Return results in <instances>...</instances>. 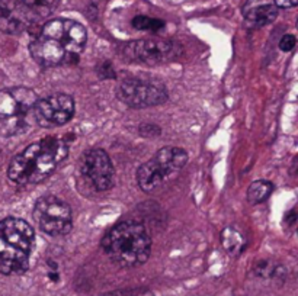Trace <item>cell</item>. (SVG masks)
Instances as JSON below:
<instances>
[{"label": "cell", "mask_w": 298, "mask_h": 296, "mask_svg": "<svg viewBox=\"0 0 298 296\" xmlns=\"http://www.w3.org/2000/svg\"><path fill=\"white\" fill-rule=\"evenodd\" d=\"M77 169L80 176L95 191L106 192L114 186L115 169L111 157L102 148H92L82 154Z\"/></svg>", "instance_id": "9c48e42d"}, {"label": "cell", "mask_w": 298, "mask_h": 296, "mask_svg": "<svg viewBox=\"0 0 298 296\" xmlns=\"http://www.w3.org/2000/svg\"><path fill=\"white\" fill-rule=\"evenodd\" d=\"M243 15L252 26H265L277 19L278 8L270 0H247Z\"/></svg>", "instance_id": "4fadbf2b"}, {"label": "cell", "mask_w": 298, "mask_h": 296, "mask_svg": "<svg viewBox=\"0 0 298 296\" xmlns=\"http://www.w3.org/2000/svg\"><path fill=\"white\" fill-rule=\"evenodd\" d=\"M130 296H156L153 292H150V290H138V292H135L133 295Z\"/></svg>", "instance_id": "ffe728a7"}, {"label": "cell", "mask_w": 298, "mask_h": 296, "mask_svg": "<svg viewBox=\"0 0 298 296\" xmlns=\"http://www.w3.org/2000/svg\"><path fill=\"white\" fill-rule=\"evenodd\" d=\"M38 100L28 87H10L0 90V135L15 137L29 129L28 118Z\"/></svg>", "instance_id": "5b68a950"}, {"label": "cell", "mask_w": 298, "mask_h": 296, "mask_svg": "<svg viewBox=\"0 0 298 296\" xmlns=\"http://www.w3.org/2000/svg\"><path fill=\"white\" fill-rule=\"evenodd\" d=\"M35 20L44 19L57 9L60 0H19Z\"/></svg>", "instance_id": "5bb4252c"}, {"label": "cell", "mask_w": 298, "mask_h": 296, "mask_svg": "<svg viewBox=\"0 0 298 296\" xmlns=\"http://www.w3.org/2000/svg\"><path fill=\"white\" fill-rule=\"evenodd\" d=\"M101 247L109 260L119 267H137L150 257L152 237L140 221L125 220L106 232Z\"/></svg>", "instance_id": "3957f363"}, {"label": "cell", "mask_w": 298, "mask_h": 296, "mask_svg": "<svg viewBox=\"0 0 298 296\" xmlns=\"http://www.w3.org/2000/svg\"><path fill=\"white\" fill-rule=\"evenodd\" d=\"M274 5L277 8H281V9H291V8H295L298 3V0H272Z\"/></svg>", "instance_id": "d6986e66"}, {"label": "cell", "mask_w": 298, "mask_h": 296, "mask_svg": "<svg viewBox=\"0 0 298 296\" xmlns=\"http://www.w3.org/2000/svg\"><path fill=\"white\" fill-rule=\"evenodd\" d=\"M133 26L135 29L140 31H152V32H157L164 26V22L160 19H154V18H148V16H137L133 19Z\"/></svg>", "instance_id": "e0dca14e"}, {"label": "cell", "mask_w": 298, "mask_h": 296, "mask_svg": "<svg viewBox=\"0 0 298 296\" xmlns=\"http://www.w3.org/2000/svg\"><path fill=\"white\" fill-rule=\"evenodd\" d=\"M295 44H297V41H295L294 35H284L279 41V48L282 51H291L292 48L295 47Z\"/></svg>", "instance_id": "ac0fdd59"}, {"label": "cell", "mask_w": 298, "mask_h": 296, "mask_svg": "<svg viewBox=\"0 0 298 296\" xmlns=\"http://www.w3.org/2000/svg\"><path fill=\"white\" fill-rule=\"evenodd\" d=\"M188 163V154L179 147H163L137 170V183L143 192H152L172 179Z\"/></svg>", "instance_id": "8992f818"}, {"label": "cell", "mask_w": 298, "mask_h": 296, "mask_svg": "<svg viewBox=\"0 0 298 296\" xmlns=\"http://www.w3.org/2000/svg\"><path fill=\"white\" fill-rule=\"evenodd\" d=\"M35 232L27 221L8 217L0 221V272L6 276L23 275L29 267V258Z\"/></svg>", "instance_id": "277c9868"}, {"label": "cell", "mask_w": 298, "mask_h": 296, "mask_svg": "<svg viewBox=\"0 0 298 296\" xmlns=\"http://www.w3.org/2000/svg\"><path fill=\"white\" fill-rule=\"evenodd\" d=\"M76 105L70 95L56 93L38 99L34 106L32 116L42 128H54L66 125L74 116Z\"/></svg>", "instance_id": "8fae6325"}, {"label": "cell", "mask_w": 298, "mask_h": 296, "mask_svg": "<svg viewBox=\"0 0 298 296\" xmlns=\"http://www.w3.org/2000/svg\"><path fill=\"white\" fill-rule=\"evenodd\" d=\"M274 189L275 187L269 180H256L247 189V202L252 205H259L269 198Z\"/></svg>", "instance_id": "2e32d148"}, {"label": "cell", "mask_w": 298, "mask_h": 296, "mask_svg": "<svg viewBox=\"0 0 298 296\" xmlns=\"http://www.w3.org/2000/svg\"><path fill=\"white\" fill-rule=\"evenodd\" d=\"M67 154L68 145L63 138L49 137L39 140L12 158L8 167V177L22 186L38 184L56 172Z\"/></svg>", "instance_id": "7a4b0ae2"}, {"label": "cell", "mask_w": 298, "mask_h": 296, "mask_svg": "<svg viewBox=\"0 0 298 296\" xmlns=\"http://www.w3.org/2000/svg\"><path fill=\"white\" fill-rule=\"evenodd\" d=\"M221 244L231 256H240L246 249V241L239 231L234 228H224L221 232Z\"/></svg>", "instance_id": "9a60e30c"}, {"label": "cell", "mask_w": 298, "mask_h": 296, "mask_svg": "<svg viewBox=\"0 0 298 296\" xmlns=\"http://www.w3.org/2000/svg\"><path fill=\"white\" fill-rule=\"evenodd\" d=\"M34 220L39 228L51 237H61L73 227L71 209L66 201L56 195L41 196L34 205Z\"/></svg>", "instance_id": "52a82bcc"}, {"label": "cell", "mask_w": 298, "mask_h": 296, "mask_svg": "<svg viewBox=\"0 0 298 296\" xmlns=\"http://www.w3.org/2000/svg\"><path fill=\"white\" fill-rule=\"evenodd\" d=\"M37 20L20 5L19 0H0V32L20 34Z\"/></svg>", "instance_id": "7c38bea8"}, {"label": "cell", "mask_w": 298, "mask_h": 296, "mask_svg": "<svg viewBox=\"0 0 298 296\" xmlns=\"http://www.w3.org/2000/svg\"><path fill=\"white\" fill-rule=\"evenodd\" d=\"M116 96L124 105L133 109H144L163 105L169 97L167 90L162 83L134 77L119 83L116 89Z\"/></svg>", "instance_id": "ba28073f"}, {"label": "cell", "mask_w": 298, "mask_h": 296, "mask_svg": "<svg viewBox=\"0 0 298 296\" xmlns=\"http://www.w3.org/2000/svg\"><path fill=\"white\" fill-rule=\"evenodd\" d=\"M87 42L86 28L71 19L48 20L29 44V52L39 66L57 67L76 61Z\"/></svg>", "instance_id": "6da1fadb"}, {"label": "cell", "mask_w": 298, "mask_h": 296, "mask_svg": "<svg viewBox=\"0 0 298 296\" xmlns=\"http://www.w3.org/2000/svg\"><path fill=\"white\" fill-rule=\"evenodd\" d=\"M122 52L124 57L131 61L145 64H162L179 57L182 54V48L173 41L145 38L127 44Z\"/></svg>", "instance_id": "30bf717a"}]
</instances>
